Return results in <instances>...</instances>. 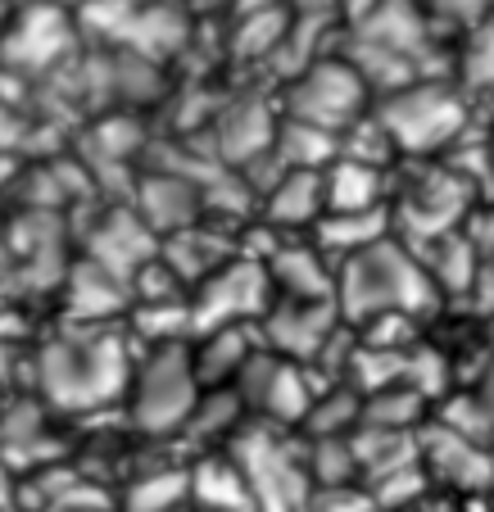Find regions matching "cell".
I'll use <instances>...</instances> for the list:
<instances>
[{"instance_id": "1", "label": "cell", "mask_w": 494, "mask_h": 512, "mask_svg": "<svg viewBox=\"0 0 494 512\" xmlns=\"http://www.w3.org/2000/svg\"><path fill=\"white\" fill-rule=\"evenodd\" d=\"M136 354L127 340L105 331V322H68L55 340L37 349V381L41 404L59 413H91L127 395Z\"/></svg>"}, {"instance_id": "2", "label": "cell", "mask_w": 494, "mask_h": 512, "mask_svg": "<svg viewBox=\"0 0 494 512\" xmlns=\"http://www.w3.org/2000/svg\"><path fill=\"white\" fill-rule=\"evenodd\" d=\"M440 304V290L431 281L427 263L404 236L386 232L377 241L349 250L336 259V309L345 327L381 318V313H413L422 318Z\"/></svg>"}, {"instance_id": "3", "label": "cell", "mask_w": 494, "mask_h": 512, "mask_svg": "<svg viewBox=\"0 0 494 512\" xmlns=\"http://www.w3.org/2000/svg\"><path fill=\"white\" fill-rule=\"evenodd\" d=\"M372 114L386 127L399 159H440L472 123V100L458 82L413 78L395 91H381Z\"/></svg>"}, {"instance_id": "4", "label": "cell", "mask_w": 494, "mask_h": 512, "mask_svg": "<svg viewBox=\"0 0 494 512\" xmlns=\"http://www.w3.org/2000/svg\"><path fill=\"white\" fill-rule=\"evenodd\" d=\"M200 395H204V381L191 363V345L186 340H168V345H146L136 354L123 404L136 431L173 435L191 422Z\"/></svg>"}, {"instance_id": "5", "label": "cell", "mask_w": 494, "mask_h": 512, "mask_svg": "<svg viewBox=\"0 0 494 512\" xmlns=\"http://www.w3.org/2000/svg\"><path fill=\"white\" fill-rule=\"evenodd\" d=\"M236 463L245 467V481L254 494V512H304L309 508V458L291 454L286 440L268 422L236 431L232 445Z\"/></svg>"}, {"instance_id": "6", "label": "cell", "mask_w": 494, "mask_h": 512, "mask_svg": "<svg viewBox=\"0 0 494 512\" xmlns=\"http://www.w3.org/2000/svg\"><path fill=\"white\" fill-rule=\"evenodd\" d=\"M272 304V277L268 268L250 263L245 254L223 259L209 277L195 281L191 295V336L209 327H245L259 322Z\"/></svg>"}, {"instance_id": "7", "label": "cell", "mask_w": 494, "mask_h": 512, "mask_svg": "<svg viewBox=\"0 0 494 512\" xmlns=\"http://www.w3.org/2000/svg\"><path fill=\"white\" fill-rule=\"evenodd\" d=\"M368 100L372 87L354 68V59H322L309 73H300L295 87L286 91V118H300V123L340 136L349 123H359L368 114Z\"/></svg>"}, {"instance_id": "8", "label": "cell", "mask_w": 494, "mask_h": 512, "mask_svg": "<svg viewBox=\"0 0 494 512\" xmlns=\"http://www.w3.org/2000/svg\"><path fill=\"white\" fill-rule=\"evenodd\" d=\"M417 458L427 481L445 485L454 494H490L494 490V445L472 440L454 426L427 417L417 431Z\"/></svg>"}, {"instance_id": "9", "label": "cell", "mask_w": 494, "mask_h": 512, "mask_svg": "<svg viewBox=\"0 0 494 512\" xmlns=\"http://www.w3.org/2000/svg\"><path fill=\"white\" fill-rule=\"evenodd\" d=\"M68 46H73V19L64 5L50 0H32L28 14L10 10L0 28V64L14 73H46L68 55Z\"/></svg>"}, {"instance_id": "10", "label": "cell", "mask_w": 494, "mask_h": 512, "mask_svg": "<svg viewBox=\"0 0 494 512\" xmlns=\"http://www.w3.org/2000/svg\"><path fill=\"white\" fill-rule=\"evenodd\" d=\"M191 499L209 512H254L250 481H245V467L236 463V454L204 458L191 472Z\"/></svg>"}, {"instance_id": "11", "label": "cell", "mask_w": 494, "mask_h": 512, "mask_svg": "<svg viewBox=\"0 0 494 512\" xmlns=\"http://www.w3.org/2000/svg\"><path fill=\"white\" fill-rule=\"evenodd\" d=\"M454 82L463 96L476 105H494V14L481 19L472 32L458 37V59H454Z\"/></svg>"}, {"instance_id": "12", "label": "cell", "mask_w": 494, "mask_h": 512, "mask_svg": "<svg viewBox=\"0 0 494 512\" xmlns=\"http://www.w3.org/2000/svg\"><path fill=\"white\" fill-rule=\"evenodd\" d=\"M413 5L427 14L440 37H454V41L494 14V0H413Z\"/></svg>"}, {"instance_id": "13", "label": "cell", "mask_w": 494, "mask_h": 512, "mask_svg": "<svg viewBox=\"0 0 494 512\" xmlns=\"http://www.w3.org/2000/svg\"><path fill=\"white\" fill-rule=\"evenodd\" d=\"M467 236H472V245H476V259H481V268H476V286H472V295H481L485 286L494 290V209H476L472 218H467ZM467 295V300H472ZM490 318V313H485Z\"/></svg>"}, {"instance_id": "14", "label": "cell", "mask_w": 494, "mask_h": 512, "mask_svg": "<svg viewBox=\"0 0 494 512\" xmlns=\"http://www.w3.org/2000/svg\"><path fill=\"white\" fill-rule=\"evenodd\" d=\"M10 10H14L10 0H0V28H5V19H10Z\"/></svg>"}, {"instance_id": "15", "label": "cell", "mask_w": 494, "mask_h": 512, "mask_svg": "<svg viewBox=\"0 0 494 512\" xmlns=\"http://www.w3.org/2000/svg\"><path fill=\"white\" fill-rule=\"evenodd\" d=\"M485 336H490V345H494V309H490V318H485Z\"/></svg>"}, {"instance_id": "16", "label": "cell", "mask_w": 494, "mask_h": 512, "mask_svg": "<svg viewBox=\"0 0 494 512\" xmlns=\"http://www.w3.org/2000/svg\"><path fill=\"white\" fill-rule=\"evenodd\" d=\"M490 173H494V136H490Z\"/></svg>"}, {"instance_id": "17", "label": "cell", "mask_w": 494, "mask_h": 512, "mask_svg": "<svg viewBox=\"0 0 494 512\" xmlns=\"http://www.w3.org/2000/svg\"><path fill=\"white\" fill-rule=\"evenodd\" d=\"M50 5H64V10H68V0H50Z\"/></svg>"}, {"instance_id": "18", "label": "cell", "mask_w": 494, "mask_h": 512, "mask_svg": "<svg viewBox=\"0 0 494 512\" xmlns=\"http://www.w3.org/2000/svg\"><path fill=\"white\" fill-rule=\"evenodd\" d=\"M490 499H494V490H490Z\"/></svg>"}, {"instance_id": "19", "label": "cell", "mask_w": 494, "mask_h": 512, "mask_svg": "<svg viewBox=\"0 0 494 512\" xmlns=\"http://www.w3.org/2000/svg\"><path fill=\"white\" fill-rule=\"evenodd\" d=\"M427 512H431V508H427Z\"/></svg>"}]
</instances>
